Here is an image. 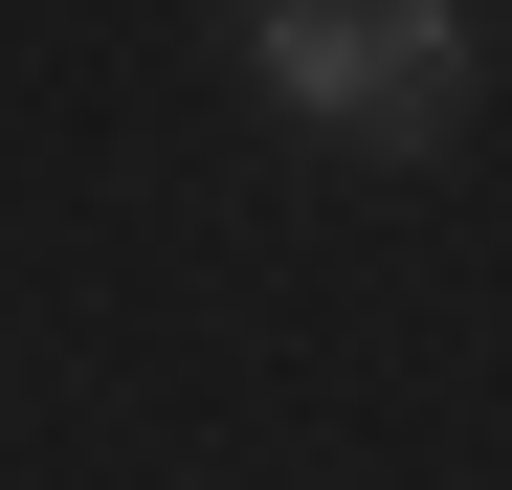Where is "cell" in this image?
Returning a JSON list of instances; mask_svg holds the SVG:
<instances>
[{
  "mask_svg": "<svg viewBox=\"0 0 512 490\" xmlns=\"http://www.w3.org/2000/svg\"><path fill=\"white\" fill-rule=\"evenodd\" d=\"M245 67H268L290 134H379V156H423L468 112V23H446V0H268Z\"/></svg>",
  "mask_w": 512,
  "mask_h": 490,
  "instance_id": "1",
  "label": "cell"
}]
</instances>
